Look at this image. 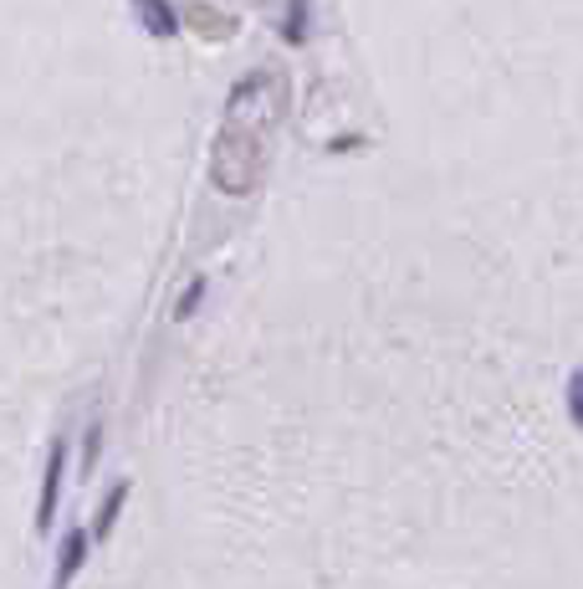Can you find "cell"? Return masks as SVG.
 <instances>
[{"label": "cell", "mask_w": 583, "mask_h": 589, "mask_svg": "<svg viewBox=\"0 0 583 589\" xmlns=\"http://www.w3.org/2000/svg\"><path fill=\"white\" fill-rule=\"evenodd\" d=\"M568 421H573V425L583 421V380H579V374L568 380Z\"/></svg>", "instance_id": "obj_7"}, {"label": "cell", "mask_w": 583, "mask_h": 589, "mask_svg": "<svg viewBox=\"0 0 583 589\" xmlns=\"http://www.w3.org/2000/svg\"><path fill=\"white\" fill-rule=\"evenodd\" d=\"M98 452H102V425H93V431H87V461H98Z\"/></svg>", "instance_id": "obj_8"}, {"label": "cell", "mask_w": 583, "mask_h": 589, "mask_svg": "<svg viewBox=\"0 0 583 589\" xmlns=\"http://www.w3.org/2000/svg\"><path fill=\"white\" fill-rule=\"evenodd\" d=\"M87 549H93V539H87V528H72L68 539H62V554H57V574H51V589H68L72 579L83 574Z\"/></svg>", "instance_id": "obj_2"}, {"label": "cell", "mask_w": 583, "mask_h": 589, "mask_svg": "<svg viewBox=\"0 0 583 589\" xmlns=\"http://www.w3.org/2000/svg\"><path fill=\"white\" fill-rule=\"evenodd\" d=\"M62 477H68V441L57 436L47 452V471H41V503H36V528L51 533V513H57V497H62Z\"/></svg>", "instance_id": "obj_1"}, {"label": "cell", "mask_w": 583, "mask_h": 589, "mask_svg": "<svg viewBox=\"0 0 583 589\" xmlns=\"http://www.w3.org/2000/svg\"><path fill=\"white\" fill-rule=\"evenodd\" d=\"M138 5L149 11V32L154 36H174V32H180V16L169 11V0H138Z\"/></svg>", "instance_id": "obj_4"}, {"label": "cell", "mask_w": 583, "mask_h": 589, "mask_svg": "<svg viewBox=\"0 0 583 589\" xmlns=\"http://www.w3.org/2000/svg\"><path fill=\"white\" fill-rule=\"evenodd\" d=\"M282 36L297 47L302 36H307V0H287V26H282Z\"/></svg>", "instance_id": "obj_5"}, {"label": "cell", "mask_w": 583, "mask_h": 589, "mask_svg": "<svg viewBox=\"0 0 583 589\" xmlns=\"http://www.w3.org/2000/svg\"><path fill=\"white\" fill-rule=\"evenodd\" d=\"M201 298H205V277H195V283L184 287V298L174 303V318H190V313L201 308Z\"/></svg>", "instance_id": "obj_6"}, {"label": "cell", "mask_w": 583, "mask_h": 589, "mask_svg": "<svg viewBox=\"0 0 583 589\" xmlns=\"http://www.w3.org/2000/svg\"><path fill=\"white\" fill-rule=\"evenodd\" d=\"M123 503H129V482H113L108 503L98 507V518H93V528H87V539H108V533H113V522H118V513H123Z\"/></svg>", "instance_id": "obj_3"}]
</instances>
